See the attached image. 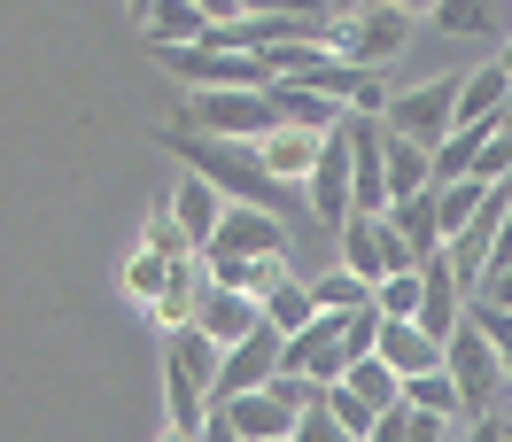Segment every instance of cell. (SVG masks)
<instances>
[{"mask_svg":"<svg viewBox=\"0 0 512 442\" xmlns=\"http://www.w3.org/2000/svg\"><path fill=\"white\" fill-rule=\"evenodd\" d=\"M163 148L187 163V171H202L218 194H233V202H256V210H272V218H288V225H295V218H311V210L295 202L303 187H295V179H272V171L256 163L249 140H218V132L171 125V132H163Z\"/></svg>","mask_w":512,"mask_h":442,"instance_id":"obj_1","label":"cell"},{"mask_svg":"<svg viewBox=\"0 0 512 442\" xmlns=\"http://www.w3.org/2000/svg\"><path fill=\"white\" fill-rule=\"evenodd\" d=\"M210 380H218V342L194 334V326H171L163 334V404H171V427H187L210 411Z\"/></svg>","mask_w":512,"mask_h":442,"instance_id":"obj_2","label":"cell"},{"mask_svg":"<svg viewBox=\"0 0 512 442\" xmlns=\"http://www.w3.org/2000/svg\"><path fill=\"white\" fill-rule=\"evenodd\" d=\"M412 39V8H381V0H357V8H342V16H326V47L342 55L350 70H373L388 63L396 47Z\"/></svg>","mask_w":512,"mask_h":442,"instance_id":"obj_3","label":"cell"},{"mask_svg":"<svg viewBox=\"0 0 512 442\" xmlns=\"http://www.w3.org/2000/svg\"><path fill=\"white\" fill-rule=\"evenodd\" d=\"M179 125L218 132V140H264L280 117H272V94H264V86H187Z\"/></svg>","mask_w":512,"mask_h":442,"instance_id":"obj_4","label":"cell"},{"mask_svg":"<svg viewBox=\"0 0 512 442\" xmlns=\"http://www.w3.org/2000/svg\"><path fill=\"white\" fill-rule=\"evenodd\" d=\"M443 373H450V388H458L466 411H489L505 396V357L489 349V334L474 326V311H458V326L443 334Z\"/></svg>","mask_w":512,"mask_h":442,"instance_id":"obj_5","label":"cell"},{"mask_svg":"<svg viewBox=\"0 0 512 442\" xmlns=\"http://www.w3.org/2000/svg\"><path fill=\"white\" fill-rule=\"evenodd\" d=\"M334 264H350L357 280L373 287V280H388V272H404L412 249H404V233L388 225V210H350V218L334 225Z\"/></svg>","mask_w":512,"mask_h":442,"instance_id":"obj_6","label":"cell"},{"mask_svg":"<svg viewBox=\"0 0 512 442\" xmlns=\"http://www.w3.org/2000/svg\"><path fill=\"white\" fill-rule=\"evenodd\" d=\"M194 256H288V218H272V210H256V202H225L218 225H210V241Z\"/></svg>","mask_w":512,"mask_h":442,"instance_id":"obj_7","label":"cell"},{"mask_svg":"<svg viewBox=\"0 0 512 442\" xmlns=\"http://www.w3.org/2000/svg\"><path fill=\"white\" fill-rule=\"evenodd\" d=\"M450 101H458V78H427V86H412V94H388L381 125L404 132V140H419V148L435 156V140L450 132Z\"/></svg>","mask_w":512,"mask_h":442,"instance_id":"obj_8","label":"cell"},{"mask_svg":"<svg viewBox=\"0 0 512 442\" xmlns=\"http://www.w3.org/2000/svg\"><path fill=\"white\" fill-rule=\"evenodd\" d=\"M303 210H311V225H326V233L350 218V148H342V132H319V156L303 171Z\"/></svg>","mask_w":512,"mask_h":442,"instance_id":"obj_9","label":"cell"},{"mask_svg":"<svg viewBox=\"0 0 512 442\" xmlns=\"http://www.w3.org/2000/svg\"><path fill=\"white\" fill-rule=\"evenodd\" d=\"M280 373V334L272 326H256L241 342L218 349V380H210V396H241V388H264V380Z\"/></svg>","mask_w":512,"mask_h":442,"instance_id":"obj_10","label":"cell"},{"mask_svg":"<svg viewBox=\"0 0 512 442\" xmlns=\"http://www.w3.org/2000/svg\"><path fill=\"white\" fill-rule=\"evenodd\" d=\"M187 326H194V334H210V342L225 349V342H241V334L264 326V303H256V295H233V287H202Z\"/></svg>","mask_w":512,"mask_h":442,"instance_id":"obj_11","label":"cell"},{"mask_svg":"<svg viewBox=\"0 0 512 442\" xmlns=\"http://www.w3.org/2000/svg\"><path fill=\"white\" fill-rule=\"evenodd\" d=\"M458 311H466V295H458V280H450L443 249H435V256H419V311H412V326L443 342L450 326H458Z\"/></svg>","mask_w":512,"mask_h":442,"instance_id":"obj_12","label":"cell"},{"mask_svg":"<svg viewBox=\"0 0 512 442\" xmlns=\"http://www.w3.org/2000/svg\"><path fill=\"white\" fill-rule=\"evenodd\" d=\"M373 357H381L396 380H412V373H427V365H443V342H435V334H419L412 318H381V334H373Z\"/></svg>","mask_w":512,"mask_h":442,"instance_id":"obj_13","label":"cell"},{"mask_svg":"<svg viewBox=\"0 0 512 442\" xmlns=\"http://www.w3.org/2000/svg\"><path fill=\"white\" fill-rule=\"evenodd\" d=\"M218 210H225V194L202 179V171H187L179 187H171V225H179V241L187 249H202L210 241V225H218Z\"/></svg>","mask_w":512,"mask_h":442,"instance_id":"obj_14","label":"cell"},{"mask_svg":"<svg viewBox=\"0 0 512 442\" xmlns=\"http://www.w3.org/2000/svg\"><path fill=\"white\" fill-rule=\"evenodd\" d=\"M202 272H210V287H233V295H272V287L288 280V256H202Z\"/></svg>","mask_w":512,"mask_h":442,"instance_id":"obj_15","label":"cell"},{"mask_svg":"<svg viewBox=\"0 0 512 442\" xmlns=\"http://www.w3.org/2000/svg\"><path fill=\"white\" fill-rule=\"evenodd\" d=\"M435 24L450 39H505L512 32V0H435Z\"/></svg>","mask_w":512,"mask_h":442,"instance_id":"obj_16","label":"cell"},{"mask_svg":"<svg viewBox=\"0 0 512 442\" xmlns=\"http://www.w3.org/2000/svg\"><path fill=\"white\" fill-rule=\"evenodd\" d=\"M388 225L404 233L412 264H419V256H435V249H443V225H435V187H412V194H396V202H388Z\"/></svg>","mask_w":512,"mask_h":442,"instance_id":"obj_17","label":"cell"},{"mask_svg":"<svg viewBox=\"0 0 512 442\" xmlns=\"http://www.w3.org/2000/svg\"><path fill=\"white\" fill-rule=\"evenodd\" d=\"M505 86H512V70H466L458 78V101H450V125H497V109H505Z\"/></svg>","mask_w":512,"mask_h":442,"instance_id":"obj_18","label":"cell"},{"mask_svg":"<svg viewBox=\"0 0 512 442\" xmlns=\"http://www.w3.org/2000/svg\"><path fill=\"white\" fill-rule=\"evenodd\" d=\"M256 163L272 171V179H295L303 187V171H311V156H319V132H295V125H272L264 140H249Z\"/></svg>","mask_w":512,"mask_h":442,"instance_id":"obj_19","label":"cell"},{"mask_svg":"<svg viewBox=\"0 0 512 442\" xmlns=\"http://www.w3.org/2000/svg\"><path fill=\"white\" fill-rule=\"evenodd\" d=\"M140 32H148V47H194V39H210V16L194 0H148Z\"/></svg>","mask_w":512,"mask_h":442,"instance_id":"obj_20","label":"cell"},{"mask_svg":"<svg viewBox=\"0 0 512 442\" xmlns=\"http://www.w3.org/2000/svg\"><path fill=\"white\" fill-rule=\"evenodd\" d=\"M272 94V117L280 125H295V132H334V117H342V101H326V94H311V86H264Z\"/></svg>","mask_w":512,"mask_h":442,"instance_id":"obj_21","label":"cell"},{"mask_svg":"<svg viewBox=\"0 0 512 442\" xmlns=\"http://www.w3.org/2000/svg\"><path fill=\"white\" fill-rule=\"evenodd\" d=\"M381 171H388V202H396V194H412V187H435L427 148H419V140H404V132H388V125H381Z\"/></svg>","mask_w":512,"mask_h":442,"instance_id":"obj_22","label":"cell"},{"mask_svg":"<svg viewBox=\"0 0 512 442\" xmlns=\"http://www.w3.org/2000/svg\"><path fill=\"white\" fill-rule=\"evenodd\" d=\"M202 287H210V272H202L194 256H171V280H163V295H156V318H163V326H187Z\"/></svg>","mask_w":512,"mask_h":442,"instance_id":"obj_23","label":"cell"},{"mask_svg":"<svg viewBox=\"0 0 512 442\" xmlns=\"http://www.w3.org/2000/svg\"><path fill=\"white\" fill-rule=\"evenodd\" d=\"M365 442H450V419L412 411V404H388L381 419H373V435H365Z\"/></svg>","mask_w":512,"mask_h":442,"instance_id":"obj_24","label":"cell"},{"mask_svg":"<svg viewBox=\"0 0 512 442\" xmlns=\"http://www.w3.org/2000/svg\"><path fill=\"white\" fill-rule=\"evenodd\" d=\"M342 388H350V396H365V404H373V411H388V404H396V396H404V380L388 373V365H381V357H373V349L342 365Z\"/></svg>","mask_w":512,"mask_h":442,"instance_id":"obj_25","label":"cell"},{"mask_svg":"<svg viewBox=\"0 0 512 442\" xmlns=\"http://www.w3.org/2000/svg\"><path fill=\"white\" fill-rule=\"evenodd\" d=\"M396 404H412V411H435V419H466V404H458V388H450L443 365H427V373L404 380V396Z\"/></svg>","mask_w":512,"mask_h":442,"instance_id":"obj_26","label":"cell"},{"mask_svg":"<svg viewBox=\"0 0 512 442\" xmlns=\"http://www.w3.org/2000/svg\"><path fill=\"white\" fill-rule=\"evenodd\" d=\"M311 303H319V311H357V303H373V287L357 280L350 264H334V272H319V280H311Z\"/></svg>","mask_w":512,"mask_h":442,"instance_id":"obj_27","label":"cell"},{"mask_svg":"<svg viewBox=\"0 0 512 442\" xmlns=\"http://www.w3.org/2000/svg\"><path fill=\"white\" fill-rule=\"evenodd\" d=\"M311 311H319V303H311V287H295V280H280L272 295H264V326H272V334H295Z\"/></svg>","mask_w":512,"mask_h":442,"instance_id":"obj_28","label":"cell"},{"mask_svg":"<svg viewBox=\"0 0 512 442\" xmlns=\"http://www.w3.org/2000/svg\"><path fill=\"white\" fill-rule=\"evenodd\" d=\"M288 442H350V427H342V419L326 411V396L311 388V396H303V411H295V427H288Z\"/></svg>","mask_w":512,"mask_h":442,"instance_id":"obj_29","label":"cell"},{"mask_svg":"<svg viewBox=\"0 0 512 442\" xmlns=\"http://www.w3.org/2000/svg\"><path fill=\"white\" fill-rule=\"evenodd\" d=\"M373 311H381V318H412V311H419V264H404V272L373 280Z\"/></svg>","mask_w":512,"mask_h":442,"instance_id":"obj_30","label":"cell"},{"mask_svg":"<svg viewBox=\"0 0 512 442\" xmlns=\"http://www.w3.org/2000/svg\"><path fill=\"white\" fill-rule=\"evenodd\" d=\"M319 396H326V411H334V419H342V427H350V442H365V435H373V419H381V411L365 404V396H350V388H342V380H326Z\"/></svg>","mask_w":512,"mask_h":442,"instance_id":"obj_31","label":"cell"},{"mask_svg":"<svg viewBox=\"0 0 512 442\" xmlns=\"http://www.w3.org/2000/svg\"><path fill=\"white\" fill-rule=\"evenodd\" d=\"M505 171H512V125H489V140H481L474 163H466V179L489 187V179H505Z\"/></svg>","mask_w":512,"mask_h":442,"instance_id":"obj_32","label":"cell"},{"mask_svg":"<svg viewBox=\"0 0 512 442\" xmlns=\"http://www.w3.org/2000/svg\"><path fill=\"white\" fill-rule=\"evenodd\" d=\"M163 280H171V256H156V249H140V256H132V272H125V287H132V295H140V303H148V311H156V295H163Z\"/></svg>","mask_w":512,"mask_h":442,"instance_id":"obj_33","label":"cell"},{"mask_svg":"<svg viewBox=\"0 0 512 442\" xmlns=\"http://www.w3.org/2000/svg\"><path fill=\"white\" fill-rule=\"evenodd\" d=\"M466 311H474V326L489 334V349L512 365V311H497V303H466Z\"/></svg>","mask_w":512,"mask_h":442,"instance_id":"obj_34","label":"cell"},{"mask_svg":"<svg viewBox=\"0 0 512 442\" xmlns=\"http://www.w3.org/2000/svg\"><path fill=\"white\" fill-rule=\"evenodd\" d=\"M466 303H497V311H512V256H505V264H489V272H481V287L466 295Z\"/></svg>","mask_w":512,"mask_h":442,"instance_id":"obj_35","label":"cell"},{"mask_svg":"<svg viewBox=\"0 0 512 442\" xmlns=\"http://www.w3.org/2000/svg\"><path fill=\"white\" fill-rule=\"evenodd\" d=\"M241 16H334V0H241Z\"/></svg>","mask_w":512,"mask_h":442,"instance_id":"obj_36","label":"cell"},{"mask_svg":"<svg viewBox=\"0 0 512 442\" xmlns=\"http://www.w3.org/2000/svg\"><path fill=\"white\" fill-rule=\"evenodd\" d=\"M148 249H156V256H194L187 241H179V225H171V210H156V218H148Z\"/></svg>","mask_w":512,"mask_h":442,"instance_id":"obj_37","label":"cell"},{"mask_svg":"<svg viewBox=\"0 0 512 442\" xmlns=\"http://www.w3.org/2000/svg\"><path fill=\"white\" fill-rule=\"evenodd\" d=\"M194 442H241V435H233V419H225V404H210L202 419H194Z\"/></svg>","mask_w":512,"mask_h":442,"instance_id":"obj_38","label":"cell"},{"mask_svg":"<svg viewBox=\"0 0 512 442\" xmlns=\"http://www.w3.org/2000/svg\"><path fill=\"white\" fill-rule=\"evenodd\" d=\"M466 442H505V419H489V411H474V435Z\"/></svg>","mask_w":512,"mask_h":442,"instance_id":"obj_39","label":"cell"},{"mask_svg":"<svg viewBox=\"0 0 512 442\" xmlns=\"http://www.w3.org/2000/svg\"><path fill=\"white\" fill-rule=\"evenodd\" d=\"M194 8H202L210 24H225V16H241V0H194Z\"/></svg>","mask_w":512,"mask_h":442,"instance_id":"obj_40","label":"cell"},{"mask_svg":"<svg viewBox=\"0 0 512 442\" xmlns=\"http://www.w3.org/2000/svg\"><path fill=\"white\" fill-rule=\"evenodd\" d=\"M497 47H505V55H497V70H512V32H505V39H497Z\"/></svg>","mask_w":512,"mask_h":442,"instance_id":"obj_41","label":"cell"},{"mask_svg":"<svg viewBox=\"0 0 512 442\" xmlns=\"http://www.w3.org/2000/svg\"><path fill=\"white\" fill-rule=\"evenodd\" d=\"M163 442H194V435H187V427H163Z\"/></svg>","mask_w":512,"mask_h":442,"instance_id":"obj_42","label":"cell"},{"mask_svg":"<svg viewBox=\"0 0 512 442\" xmlns=\"http://www.w3.org/2000/svg\"><path fill=\"white\" fill-rule=\"evenodd\" d=\"M497 125H512V86H505V109H497Z\"/></svg>","mask_w":512,"mask_h":442,"instance_id":"obj_43","label":"cell"},{"mask_svg":"<svg viewBox=\"0 0 512 442\" xmlns=\"http://www.w3.org/2000/svg\"><path fill=\"white\" fill-rule=\"evenodd\" d=\"M381 8H427V0H381Z\"/></svg>","mask_w":512,"mask_h":442,"instance_id":"obj_44","label":"cell"},{"mask_svg":"<svg viewBox=\"0 0 512 442\" xmlns=\"http://www.w3.org/2000/svg\"><path fill=\"white\" fill-rule=\"evenodd\" d=\"M342 8H357V0H334V16H342Z\"/></svg>","mask_w":512,"mask_h":442,"instance_id":"obj_45","label":"cell"},{"mask_svg":"<svg viewBox=\"0 0 512 442\" xmlns=\"http://www.w3.org/2000/svg\"><path fill=\"white\" fill-rule=\"evenodd\" d=\"M505 396H512V365H505Z\"/></svg>","mask_w":512,"mask_h":442,"instance_id":"obj_46","label":"cell"},{"mask_svg":"<svg viewBox=\"0 0 512 442\" xmlns=\"http://www.w3.org/2000/svg\"><path fill=\"white\" fill-rule=\"evenodd\" d=\"M505 442H512V419H505Z\"/></svg>","mask_w":512,"mask_h":442,"instance_id":"obj_47","label":"cell"},{"mask_svg":"<svg viewBox=\"0 0 512 442\" xmlns=\"http://www.w3.org/2000/svg\"><path fill=\"white\" fill-rule=\"evenodd\" d=\"M272 442H288V435H272Z\"/></svg>","mask_w":512,"mask_h":442,"instance_id":"obj_48","label":"cell"},{"mask_svg":"<svg viewBox=\"0 0 512 442\" xmlns=\"http://www.w3.org/2000/svg\"><path fill=\"white\" fill-rule=\"evenodd\" d=\"M505 179H512V171H505Z\"/></svg>","mask_w":512,"mask_h":442,"instance_id":"obj_49","label":"cell"}]
</instances>
